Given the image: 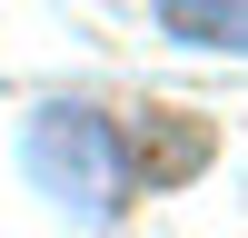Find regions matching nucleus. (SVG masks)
I'll return each mask as SVG.
<instances>
[{
    "mask_svg": "<svg viewBox=\"0 0 248 238\" xmlns=\"http://www.w3.org/2000/svg\"><path fill=\"white\" fill-rule=\"evenodd\" d=\"M30 178L50 198H70L79 218H109L119 198H129V139H119L109 109H79V99H60V109L30 119Z\"/></svg>",
    "mask_w": 248,
    "mask_h": 238,
    "instance_id": "obj_1",
    "label": "nucleus"
},
{
    "mask_svg": "<svg viewBox=\"0 0 248 238\" xmlns=\"http://www.w3.org/2000/svg\"><path fill=\"white\" fill-rule=\"evenodd\" d=\"M179 40H218V50H248V10H169Z\"/></svg>",
    "mask_w": 248,
    "mask_h": 238,
    "instance_id": "obj_2",
    "label": "nucleus"
}]
</instances>
